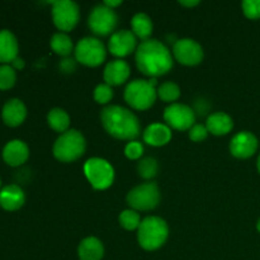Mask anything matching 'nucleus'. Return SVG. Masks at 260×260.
Masks as SVG:
<instances>
[{
    "mask_svg": "<svg viewBox=\"0 0 260 260\" xmlns=\"http://www.w3.org/2000/svg\"><path fill=\"white\" fill-rule=\"evenodd\" d=\"M119 225L124 229V230H136L139 229L140 223H141V216L137 211L132 210V208H128V210L122 211L121 215L118 217Z\"/></svg>",
    "mask_w": 260,
    "mask_h": 260,
    "instance_id": "28",
    "label": "nucleus"
},
{
    "mask_svg": "<svg viewBox=\"0 0 260 260\" xmlns=\"http://www.w3.org/2000/svg\"><path fill=\"white\" fill-rule=\"evenodd\" d=\"M179 4L183 5V7L193 8V7H196V5L200 4V2H198V0H180Z\"/></svg>",
    "mask_w": 260,
    "mask_h": 260,
    "instance_id": "35",
    "label": "nucleus"
},
{
    "mask_svg": "<svg viewBox=\"0 0 260 260\" xmlns=\"http://www.w3.org/2000/svg\"><path fill=\"white\" fill-rule=\"evenodd\" d=\"M104 5H107L108 8H111V9H114L116 7H118V5L122 4L121 0H106V2L103 3Z\"/></svg>",
    "mask_w": 260,
    "mask_h": 260,
    "instance_id": "36",
    "label": "nucleus"
},
{
    "mask_svg": "<svg viewBox=\"0 0 260 260\" xmlns=\"http://www.w3.org/2000/svg\"><path fill=\"white\" fill-rule=\"evenodd\" d=\"M94 101L99 104H107L112 101L113 98V89H112L111 85L108 84L103 83V84H98L94 89Z\"/></svg>",
    "mask_w": 260,
    "mask_h": 260,
    "instance_id": "30",
    "label": "nucleus"
},
{
    "mask_svg": "<svg viewBox=\"0 0 260 260\" xmlns=\"http://www.w3.org/2000/svg\"><path fill=\"white\" fill-rule=\"evenodd\" d=\"M86 149L85 137L78 129L70 128L61 134L53 144V156L62 162H73L80 159Z\"/></svg>",
    "mask_w": 260,
    "mask_h": 260,
    "instance_id": "4",
    "label": "nucleus"
},
{
    "mask_svg": "<svg viewBox=\"0 0 260 260\" xmlns=\"http://www.w3.org/2000/svg\"><path fill=\"white\" fill-rule=\"evenodd\" d=\"M173 56L179 63L185 66H194L202 62L203 47L193 38H180L173 45Z\"/></svg>",
    "mask_w": 260,
    "mask_h": 260,
    "instance_id": "12",
    "label": "nucleus"
},
{
    "mask_svg": "<svg viewBox=\"0 0 260 260\" xmlns=\"http://www.w3.org/2000/svg\"><path fill=\"white\" fill-rule=\"evenodd\" d=\"M25 202V194L17 184L5 185L0 189V207L5 211H18Z\"/></svg>",
    "mask_w": 260,
    "mask_h": 260,
    "instance_id": "18",
    "label": "nucleus"
},
{
    "mask_svg": "<svg viewBox=\"0 0 260 260\" xmlns=\"http://www.w3.org/2000/svg\"><path fill=\"white\" fill-rule=\"evenodd\" d=\"M75 58L80 63L95 68L104 62L107 57V48L101 40L95 37H84L75 46Z\"/></svg>",
    "mask_w": 260,
    "mask_h": 260,
    "instance_id": "8",
    "label": "nucleus"
},
{
    "mask_svg": "<svg viewBox=\"0 0 260 260\" xmlns=\"http://www.w3.org/2000/svg\"><path fill=\"white\" fill-rule=\"evenodd\" d=\"M157 172H159V164L154 157H144L137 164V173L144 179H152L156 177Z\"/></svg>",
    "mask_w": 260,
    "mask_h": 260,
    "instance_id": "27",
    "label": "nucleus"
},
{
    "mask_svg": "<svg viewBox=\"0 0 260 260\" xmlns=\"http://www.w3.org/2000/svg\"><path fill=\"white\" fill-rule=\"evenodd\" d=\"M84 174L94 189L104 190L113 184L114 169L102 157H90L84 164Z\"/></svg>",
    "mask_w": 260,
    "mask_h": 260,
    "instance_id": "7",
    "label": "nucleus"
},
{
    "mask_svg": "<svg viewBox=\"0 0 260 260\" xmlns=\"http://www.w3.org/2000/svg\"><path fill=\"white\" fill-rule=\"evenodd\" d=\"M256 229H258V231L260 233V218L258 220V222H256Z\"/></svg>",
    "mask_w": 260,
    "mask_h": 260,
    "instance_id": "38",
    "label": "nucleus"
},
{
    "mask_svg": "<svg viewBox=\"0 0 260 260\" xmlns=\"http://www.w3.org/2000/svg\"><path fill=\"white\" fill-rule=\"evenodd\" d=\"M51 15L60 32H70L80 19V8L73 0H56L52 2Z\"/></svg>",
    "mask_w": 260,
    "mask_h": 260,
    "instance_id": "9",
    "label": "nucleus"
},
{
    "mask_svg": "<svg viewBox=\"0 0 260 260\" xmlns=\"http://www.w3.org/2000/svg\"><path fill=\"white\" fill-rule=\"evenodd\" d=\"M17 81V73L12 65H0V90L13 88Z\"/></svg>",
    "mask_w": 260,
    "mask_h": 260,
    "instance_id": "29",
    "label": "nucleus"
},
{
    "mask_svg": "<svg viewBox=\"0 0 260 260\" xmlns=\"http://www.w3.org/2000/svg\"><path fill=\"white\" fill-rule=\"evenodd\" d=\"M29 157V147L22 140H12L3 149V159L9 167H20Z\"/></svg>",
    "mask_w": 260,
    "mask_h": 260,
    "instance_id": "16",
    "label": "nucleus"
},
{
    "mask_svg": "<svg viewBox=\"0 0 260 260\" xmlns=\"http://www.w3.org/2000/svg\"><path fill=\"white\" fill-rule=\"evenodd\" d=\"M80 260H102L104 256V245L95 236H89L80 241L78 246Z\"/></svg>",
    "mask_w": 260,
    "mask_h": 260,
    "instance_id": "21",
    "label": "nucleus"
},
{
    "mask_svg": "<svg viewBox=\"0 0 260 260\" xmlns=\"http://www.w3.org/2000/svg\"><path fill=\"white\" fill-rule=\"evenodd\" d=\"M259 141L254 134L241 131L236 134L230 141V152L238 159H248L256 152Z\"/></svg>",
    "mask_w": 260,
    "mask_h": 260,
    "instance_id": "14",
    "label": "nucleus"
},
{
    "mask_svg": "<svg viewBox=\"0 0 260 260\" xmlns=\"http://www.w3.org/2000/svg\"><path fill=\"white\" fill-rule=\"evenodd\" d=\"M256 168H258V172L260 173V154L258 156V161H256Z\"/></svg>",
    "mask_w": 260,
    "mask_h": 260,
    "instance_id": "37",
    "label": "nucleus"
},
{
    "mask_svg": "<svg viewBox=\"0 0 260 260\" xmlns=\"http://www.w3.org/2000/svg\"><path fill=\"white\" fill-rule=\"evenodd\" d=\"M88 24L94 35L108 36L111 33L113 35L114 29L118 24V17H117L114 9H111L104 4H98L91 9Z\"/></svg>",
    "mask_w": 260,
    "mask_h": 260,
    "instance_id": "10",
    "label": "nucleus"
},
{
    "mask_svg": "<svg viewBox=\"0 0 260 260\" xmlns=\"http://www.w3.org/2000/svg\"><path fill=\"white\" fill-rule=\"evenodd\" d=\"M144 154V146L139 141H129L124 147V155L131 160H137Z\"/></svg>",
    "mask_w": 260,
    "mask_h": 260,
    "instance_id": "33",
    "label": "nucleus"
},
{
    "mask_svg": "<svg viewBox=\"0 0 260 260\" xmlns=\"http://www.w3.org/2000/svg\"><path fill=\"white\" fill-rule=\"evenodd\" d=\"M124 101L131 108L137 111H146L154 106L157 91L155 86L145 79H136L127 84L124 89Z\"/></svg>",
    "mask_w": 260,
    "mask_h": 260,
    "instance_id": "5",
    "label": "nucleus"
},
{
    "mask_svg": "<svg viewBox=\"0 0 260 260\" xmlns=\"http://www.w3.org/2000/svg\"><path fill=\"white\" fill-rule=\"evenodd\" d=\"M157 96L161 99L165 103L173 104L177 102L180 96V88L178 84L173 83V81H165L161 85L157 86L156 89Z\"/></svg>",
    "mask_w": 260,
    "mask_h": 260,
    "instance_id": "26",
    "label": "nucleus"
},
{
    "mask_svg": "<svg viewBox=\"0 0 260 260\" xmlns=\"http://www.w3.org/2000/svg\"><path fill=\"white\" fill-rule=\"evenodd\" d=\"M2 117L7 126L18 127L27 117V107L20 99L12 98L3 106Z\"/></svg>",
    "mask_w": 260,
    "mask_h": 260,
    "instance_id": "17",
    "label": "nucleus"
},
{
    "mask_svg": "<svg viewBox=\"0 0 260 260\" xmlns=\"http://www.w3.org/2000/svg\"><path fill=\"white\" fill-rule=\"evenodd\" d=\"M0 189H2V180H0Z\"/></svg>",
    "mask_w": 260,
    "mask_h": 260,
    "instance_id": "39",
    "label": "nucleus"
},
{
    "mask_svg": "<svg viewBox=\"0 0 260 260\" xmlns=\"http://www.w3.org/2000/svg\"><path fill=\"white\" fill-rule=\"evenodd\" d=\"M47 123L53 131L63 134L70 127V116L62 108H52L47 114Z\"/></svg>",
    "mask_w": 260,
    "mask_h": 260,
    "instance_id": "25",
    "label": "nucleus"
},
{
    "mask_svg": "<svg viewBox=\"0 0 260 260\" xmlns=\"http://www.w3.org/2000/svg\"><path fill=\"white\" fill-rule=\"evenodd\" d=\"M159 185L155 182L142 183L127 193V205L135 211H151L160 202Z\"/></svg>",
    "mask_w": 260,
    "mask_h": 260,
    "instance_id": "6",
    "label": "nucleus"
},
{
    "mask_svg": "<svg viewBox=\"0 0 260 260\" xmlns=\"http://www.w3.org/2000/svg\"><path fill=\"white\" fill-rule=\"evenodd\" d=\"M164 119L170 128L189 131L193 124H196V112L187 104L173 103L165 108Z\"/></svg>",
    "mask_w": 260,
    "mask_h": 260,
    "instance_id": "11",
    "label": "nucleus"
},
{
    "mask_svg": "<svg viewBox=\"0 0 260 260\" xmlns=\"http://www.w3.org/2000/svg\"><path fill=\"white\" fill-rule=\"evenodd\" d=\"M131 28L134 35L142 41L149 40L154 29V23L146 13H136L131 19Z\"/></svg>",
    "mask_w": 260,
    "mask_h": 260,
    "instance_id": "23",
    "label": "nucleus"
},
{
    "mask_svg": "<svg viewBox=\"0 0 260 260\" xmlns=\"http://www.w3.org/2000/svg\"><path fill=\"white\" fill-rule=\"evenodd\" d=\"M243 12L249 19H260V0H244L241 3Z\"/></svg>",
    "mask_w": 260,
    "mask_h": 260,
    "instance_id": "31",
    "label": "nucleus"
},
{
    "mask_svg": "<svg viewBox=\"0 0 260 260\" xmlns=\"http://www.w3.org/2000/svg\"><path fill=\"white\" fill-rule=\"evenodd\" d=\"M10 65L13 66V69H14V70H22V69L25 66V62L22 57H19V56H18L17 58H14V61H13Z\"/></svg>",
    "mask_w": 260,
    "mask_h": 260,
    "instance_id": "34",
    "label": "nucleus"
},
{
    "mask_svg": "<svg viewBox=\"0 0 260 260\" xmlns=\"http://www.w3.org/2000/svg\"><path fill=\"white\" fill-rule=\"evenodd\" d=\"M131 75V68L124 60L117 58V60L109 61L106 65L103 71V79L108 85H121L126 83Z\"/></svg>",
    "mask_w": 260,
    "mask_h": 260,
    "instance_id": "15",
    "label": "nucleus"
},
{
    "mask_svg": "<svg viewBox=\"0 0 260 260\" xmlns=\"http://www.w3.org/2000/svg\"><path fill=\"white\" fill-rule=\"evenodd\" d=\"M101 122L107 134L118 140L135 141L141 135V123L134 112L121 106H107L101 112Z\"/></svg>",
    "mask_w": 260,
    "mask_h": 260,
    "instance_id": "2",
    "label": "nucleus"
},
{
    "mask_svg": "<svg viewBox=\"0 0 260 260\" xmlns=\"http://www.w3.org/2000/svg\"><path fill=\"white\" fill-rule=\"evenodd\" d=\"M135 60L137 69L150 78L165 75L168 71L172 70L174 63L169 48L161 41L155 38L142 41L137 46Z\"/></svg>",
    "mask_w": 260,
    "mask_h": 260,
    "instance_id": "1",
    "label": "nucleus"
},
{
    "mask_svg": "<svg viewBox=\"0 0 260 260\" xmlns=\"http://www.w3.org/2000/svg\"><path fill=\"white\" fill-rule=\"evenodd\" d=\"M18 51L19 45L14 33L9 29H0V63L10 65L18 57Z\"/></svg>",
    "mask_w": 260,
    "mask_h": 260,
    "instance_id": "20",
    "label": "nucleus"
},
{
    "mask_svg": "<svg viewBox=\"0 0 260 260\" xmlns=\"http://www.w3.org/2000/svg\"><path fill=\"white\" fill-rule=\"evenodd\" d=\"M169 236V226L167 221L157 216L145 217L137 229V241L140 246L147 251L161 248Z\"/></svg>",
    "mask_w": 260,
    "mask_h": 260,
    "instance_id": "3",
    "label": "nucleus"
},
{
    "mask_svg": "<svg viewBox=\"0 0 260 260\" xmlns=\"http://www.w3.org/2000/svg\"><path fill=\"white\" fill-rule=\"evenodd\" d=\"M206 127L210 134L215 136H222L231 132V129L234 128V121L225 112H215L208 116Z\"/></svg>",
    "mask_w": 260,
    "mask_h": 260,
    "instance_id": "22",
    "label": "nucleus"
},
{
    "mask_svg": "<svg viewBox=\"0 0 260 260\" xmlns=\"http://www.w3.org/2000/svg\"><path fill=\"white\" fill-rule=\"evenodd\" d=\"M50 46L56 55L68 57L75 48H74L73 40L70 36L65 32H56L53 33L50 40Z\"/></svg>",
    "mask_w": 260,
    "mask_h": 260,
    "instance_id": "24",
    "label": "nucleus"
},
{
    "mask_svg": "<svg viewBox=\"0 0 260 260\" xmlns=\"http://www.w3.org/2000/svg\"><path fill=\"white\" fill-rule=\"evenodd\" d=\"M208 134H210V132H208L207 127H206V124L202 123L193 124L192 128L188 131V136H189V139L192 140L193 142L203 141V140L207 139Z\"/></svg>",
    "mask_w": 260,
    "mask_h": 260,
    "instance_id": "32",
    "label": "nucleus"
},
{
    "mask_svg": "<svg viewBox=\"0 0 260 260\" xmlns=\"http://www.w3.org/2000/svg\"><path fill=\"white\" fill-rule=\"evenodd\" d=\"M142 139L147 145L160 147L167 145L172 140V128L164 123H151L145 128Z\"/></svg>",
    "mask_w": 260,
    "mask_h": 260,
    "instance_id": "19",
    "label": "nucleus"
},
{
    "mask_svg": "<svg viewBox=\"0 0 260 260\" xmlns=\"http://www.w3.org/2000/svg\"><path fill=\"white\" fill-rule=\"evenodd\" d=\"M137 48V37L132 30H116L108 41V50L117 57H124L134 52Z\"/></svg>",
    "mask_w": 260,
    "mask_h": 260,
    "instance_id": "13",
    "label": "nucleus"
}]
</instances>
